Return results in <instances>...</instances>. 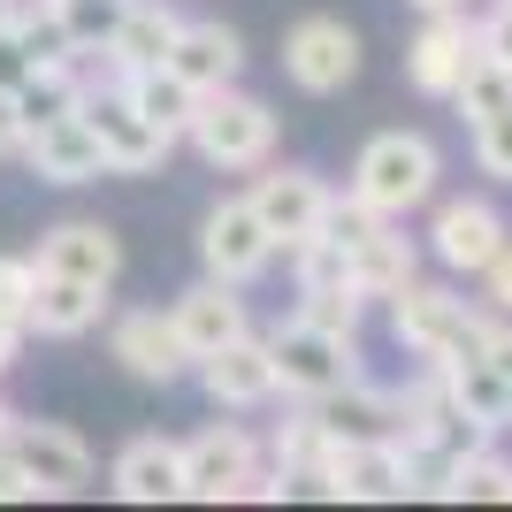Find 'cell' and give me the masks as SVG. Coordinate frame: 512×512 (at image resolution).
<instances>
[{"label":"cell","instance_id":"6da1fadb","mask_svg":"<svg viewBox=\"0 0 512 512\" xmlns=\"http://www.w3.org/2000/svg\"><path fill=\"white\" fill-rule=\"evenodd\" d=\"M436 176H444L436 138H421V130H383V138H367L360 161H352V199H360L367 214H383V222H406L413 207L436 199Z\"/></svg>","mask_w":512,"mask_h":512},{"label":"cell","instance_id":"7a4b0ae2","mask_svg":"<svg viewBox=\"0 0 512 512\" xmlns=\"http://www.w3.org/2000/svg\"><path fill=\"white\" fill-rule=\"evenodd\" d=\"M184 138H192L199 161H214V169H268V153H276V115H268V100L222 85V92H199Z\"/></svg>","mask_w":512,"mask_h":512},{"label":"cell","instance_id":"3957f363","mask_svg":"<svg viewBox=\"0 0 512 512\" xmlns=\"http://www.w3.org/2000/svg\"><path fill=\"white\" fill-rule=\"evenodd\" d=\"M482 314L490 306L482 299H459V291H444V283H406L398 299H390V329H398V344H406L413 360H451V352H467L474 337H482Z\"/></svg>","mask_w":512,"mask_h":512},{"label":"cell","instance_id":"277c9868","mask_svg":"<svg viewBox=\"0 0 512 512\" xmlns=\"http://www.w3.org/2000/svg\"><path fill=\"white\" fill-rule=\"evenodd\" d=\"M268 360H276V390L283 398H329L360 375V337H337V329H314V321H283L268 337Z\"/></svg>","mask_w":512,"mask_h":512},{"label":"cell","instance_id":"5b68a950","mask_svg":"<svg viewBox=\"0 0 512 512\" xmlns=\"http://www.w3.org/2000/svg\"><path fill=\"white\" fill-rule=\"evenodd\" d=\"M260 482V436L237 421H207L184 444V497L192 505H230V497H253Z\"/></svg>","mask_w":512,"mask_h":512},{"label":"cell","instance_id":"8992f818","mask_svg":"<svg viewBox=\"0 0 512 512\" xmlns=\"http://www.w3.org/2000/svg\"><path fill=\"white\" fill-rule=\"evenodd\" d=\"M283 77L299 92H314V100H329V92H344L352 77H360V31L344 16H306L283 31Z\"/></svg>","mask_w":512,"mask_h":512},{"label":"cell","instance_id":"52a82bcc","mask_svg":"<svg viewBox=\"0 0 512 512\" xmlns=\"http://www.w3.org/2000/svg\"><path fill=\"white\" fill-rule=\"evenodd\" d=\"M85 123H92V138H100V153H107V176H146V169H161L169 161V130H153L138 107H130V92L123 85H100V92H85Z\"/></svg>","mask_w":512,"mask_h":512},{"label":"cell","instance_id":"ba28073f","mask_svg":"<svg viewBox=\"0 0 512 512\" xmlns=\"http://www.w3.org/2000/svg\"><path fill=\"white\" fill-rule=\"evenodd\" d=\"M199 260H207L214 283H260L268 276V260H276V237H268V222L253 214V199H222V207L199 222Z\"/></svg>","mask_w":512,"mask_h":512},{"label":"cell","instance_id":"9c48e42d","mask_svg":"<svg viewBox=\"0 0 512 512\" xmlns=\"http://www.w3.org/2000/svg\"><path fill=\"white\" fill-rule=\"evenodd\" d=\"M474 54H482V23H467L459 8L428 16L421 31H413V46H406V77H413V92H428V100H451V85L467 77Z\"/></svg>","mask_w":512,"mask_h":512},{"label":"cell","instance_id":"30bf717a","mask_svg":"<svg viewBox=\"0 0 512 512\" xmlns=\"http://www.w3.org/2000/svg\"><path fill=\"white\" fill-rule=\"evenodd\" d=\"M253 214L268 222V237H276V253H291L299 237H314L321 230V214H329V184H321L314 169H268V176H253Z\"/></svg>","mask_w":512,"mask_h":512},{"label":"cell","instance_id":"8fae6325","mask_svg":"<svg viewBox=\"0 0 512 512\" xmlns=\"http://www.w3.org/2000/svg\"><path fill=\"white\" fill-rule=\"evenodd\" d=\"M505 237H512V230H505V214H497L490 199H444V207H436V222H428V253L444 260L451 276H482Z\"/></svg>","mask_w":512,"mask_h":512},{"label":"cell","instance_id":"7c38bea8","mask_svg":"<svg viewBox=\"0 0 512 512\" xmlns=\"http://www.w3.org/2000/svg\"><path fill=\"white\" fill-rule=\"evenodd\" d=\"M8 459L39 482V497H77L92 482V451L54 421H16L8 428Z\"/></svg>","mask_w":512,"mask_h":512},{"label":"cell","instance_id":"4fadbf2b","mask_svg":"<svg viewBox=\"0 0 512 512\" xmlns=\"http://www.w3.org/2000/svg\"><path fill=\"white\" fill-rule=\"evenodd\" d=\"M107 360H123V375H138V383H176L192 367V352L176 344V321L161 306H130L107 329Z\"/></svg>","mask_w":512,"mask_h":512},{"label":"cell","instance_id":"5bb4252c","mask_svg":"<svg viewBox=\"0 0 512 512\" xmlns=\"http://www.w3.org/2000/svg\"><path fill=\"white\" fill-rule=\"evenodd\" d=\"M199 390H207L222 413H253L276 398V360H268V337H230L222 352H207L199 360Z\"/></svg>","mask_w":512,"mask_h":512},{"label":"cell","instance_id":"9a60e30c","mask_svg":"<svg viewBox=\"0 0 512 512\" xmlns=\"http://www.w3.org/2000/svg\"><path fill=\"white\" fill-rule=\"evenodd\" d=\"M23 161H31V176H46V184H92V176H107V153H100V138H92L85 107L23 130Z\"/></svg>","mask_w":512,"mask_h":512},{"label":"cell","instance_id":"2e32d148","mask_svg":"<svg viewBox=\"0 0 512 512\" xmlns=\"http://www.w3.org/2000/svg\"><path fill=\"white\" fill-rule=\"evenodd\" d=\"M169 321H176V344L192 352V367L207 360V352H222L230 337H245L253 329V314H245V299H237V283H192L184 299L169 306Z\"/></svg>","mask_w":512,"mask_h":512},{"label":"cell","instance_id":"e0dca14e","mask_svg":"<svg viewBox=\"0 0 512 512\" xmlns=\"http://www.w3.org/2000/svg\"><path fill=\"white\" fill-rule=\"evenodd\" d=\"M176 8H161V0H123L115 8V23H107V39L100 54L115 62V77H138V69H161L169 62V46H176Z\"/></svg>","mask_w":512,"mask_h":512},{"label":"cell","instance_id":"ac0fdd59","mask_svg":"<svg viewBox=\"0 0 512 512\" xmlns=\"http://www.w3.org/2000/svg\"><path fill=\"white\" fill-rule=\"evenodd\" d=\"M39 268H46V276H77V283L115 291V276H123V245H115L107 222H54V230L39 237Z\"/></svg>","mask_w":512,"mask_h":512},{"label":"cell","instance_id":"d6986e66","mask_svg":"<svg viewBox=\"0 0 512 512\" xmlns=\"http://www.w3.org/2000/svg\"><path fill=\"white\" fill-rule=\"evenodd\" d=\"M107 482H115L123 505H176V497H184V444H169V436H138V444L115 451Z\"/></svg>","mask_w":512,"mask_h":512},{"label":"cell","instance_id":"ffe728a7","mask_svg":"<svg viewBox=\"0 0 512 512\" xmlns=\"http://www.w3.org/2000/svg\"><path fill=\"white\" fill-rule=\"evenodd\" d=\"M413 268H421V253H413V237L398 230V222H375L367 237L344 245V276H352L360 299H398L413 283Z\"/></svg>","mask_w":512,"mask_h":512},{"label":"cell","instance_id":"44dd1931","mask_svg":"<svg viewBox=\"0 0 512 512\" xmlns=\"http://www.w3.org/2000/svg\"><path fill=\"white\" fill-rule=\"evenodd\" d=\"M107 314V291L100 283H77V276H46L31 283V306H23V337H85L100 329Z\"/></svg>","mask_w":512,"mask_h":512},{"label":"cell","instance_id":"7402d4cb","mask_svg":"<svg viewBox=\"0 0 512 512\" xmlns=\"http://www.w3.org/2000/svg\"><path fill=\"white\" fill-rule=\"evenodd\" d=\"M161 69H176L192 92H222L245 69V39H237L230 23H176V46H169Z\"/></svg>","mask_w":512,"mask_h":512},{"label":"cell","instance_id":"603a6c76","mask_svg":"<svg viewBox=\"0 0 512 512\" xmlns=\"http://www.w3.org/2000/svg\"><path fill=\"white\" fill-rule=\"evenodd\" d=\"M436 375H444V390H451V398H459L482 428H490V436H497V428H512V375L482 352V337H474L467 352L436 360Z\"/></svg>","mask_w":512,"mask_h":512},{"label":"cell","instance_id":"cb8c5ba5","mask_svg":"<svg viewBox=\"0 0 512 512\" xmlns=\"http://www.w3.org/2000/svg\"><path fill=\"white\" fill-rule=\"evenodd\" d=\"M314 413H321V428L329 436H390L398 428V390H375V383H352L344 390H329V398H314Z\"/></svg>","mask_w":512,"mask_h":512},{"label":"cell","instance_id":"d4e9b609","mask_svg":"<svg viewBox=\"0 0 512 512\" xmlns=\"http://www.w3.org/2000/svg\"><path fill=\"white\" fill-rule=\"evenodd\" d=\"M123 92H130V107H138L153 130H169V138H184V130H192L199 92L184 85L176 69H138V77H123Z\"/></svg>","mask_w":512,"mask_h":512},{"label":"cell","instance_id":"484cf974","mask_svg":"<svg viewBox=\"0 0 512 512\" xmlns=\"http://www.w3.org/2000/svg\"><path fill=\"white\" fill-rule=\"evenodd\" d=\"M268 459H276V474L299 490V482H314L321 474V459H329V428H321V413L306 406V413H291V421L268 436Z\"/></svg>","mask_w":512,"mask_h":512},{"label":"cell","instance_id":"4316f807","mask_svg":"<svg viewBox=\"0 0 512 512\" xmlns=\"http://www.w3.org/2000/svg\"><path fill=\"white\" fill-rule=\"evenodd\" d=\"M451 505H512V459H497L490 444L467 451L451 467Z\"/></svg>","mask_w":512,"mask_h":512},{"label":"cell","instance_id":"83f0119b","mask_svg":"<svg viewBox=\"0 0 512 512\" xmlns=\"http://www.w3.org/2000/svg\"><path fill=\"white\" fill-rule=\"evenodd\" d=\"M451 100H459V115H467V123H482V115L512 107V69L497 62V54H474V62H467V77L451 85Z\"/></svg>","mask_w":512,"mask_h":512},{"label":"cell","instance_id":"f1b7e54d","mask_svg":"<svg viewBox=\"0 0 512 512\" xmlns=\"http://www.w3.org/2000/svg\"><path fill=\"white\" fill-rule=\"evenodd\" d=\"M360 291L352 283H329V291H299V321H314V329H337V337H360Z\"/></svg>","mask_w":512,"mask_h":512},{"label":"cell","instance_id":"f546056e","mask_svg":"<svg viewBox=\"0 0 512 512\" xmlns=\"http://www.w3.org/2000/svg\"><path fill=\"white\" fill-rule=\"evenodd\" d=\"M474 161H482V176L512 184V107H497V115L474 123Z\"/></svg>","mask_w":512,"mask_h":512},{"label":"cell","instance_id":"4dcf8cb0","mask_svg":"<svg viewBox=\"0 0 512 512\" xmlns=\"http://www.w3.org/2000/svg\"><path fill=\"white\" fill-rule=\"evenodd\" d=\"M31 283H39V260L0 253V314H8V321H23V306H31Z\"/></svg>","mask_w":512,"mask_h":512},{"label":"cell","instance_id":"1f68e13d","mask_svg":"<svg viewBox=\"0 0 512 512\" xmlns=\"http://www.w3.org/2000/svg\"><path fill=\"white\" fill-rule=\"evenodd\" d=\"M474 283H482V306H490V314H512V237L497 245V260H490Z\"/></svg>","mask_w":512,"mask_h":512},{"label":"cell","instance_id":"d6a6232c","mask_svg":"<svg viewBox=\"0 0 512 512\" xmlns=\"http://www.w3.org/2000/svg\"><path fill=\"white\" fill-rule=\"evenodd\" d=\"M31 69H39V62H31V46H23L16 31H0V92H16Z\"/></svg>","mask_w":512,"mask_h":512},{"label":"cell","instance_id":"836d02e7","mask_svg":"<svg viewBox=\"0 0 512 512\" xmlns=\"http://www.w3.org/2000/svg\"><path fill=\"white\" fill-rule=\"evenodd\" d=\"M482 54H497V62L512 69V0L490 8V23H482Z\"/></svg>","mask_w":512,"mask_h":512},{"label":"cell","instance_id":"e575fe53","mask_svg":"<svg viewBox=\"0 0 512 512\" xmlns=\"http://www.w3.org/2000/svg\"><path fill=\"white\" fill-rule=\"evenodd\" d=\"M0 505H39V482H31L8 451H0Z\"/></svg>","mask_w":512,"mask_h":512},{"label":"cell","instance_id":"d590c367","mask_svg":"<svg viewBox=\"0 0 512 512\" xmlns=\"http://www.w3.org/2000/svg\"><path fill=\"white\" fill-rule=\"evenodd\" d=\"M482 352L512 375V314H482Z\"/></svg>","mask_w":512,"mask_h":512},{"label":"cell","instance_id":"8d00e7d4","mask_svg":"<svg viewBox=\"0 0 512 512\" xmlns=\"http://www.w3.org/2000/svg\"><path fill=\"white\" fill-rule=\"evenodd\" d=\"M23 153V123H16V92H0V161Z\"/></svg>","mask_w":512,"mask_h":512},{"label":"cell","instance_id":"74e56055","mask_svg":"<svg viewBox=\"0 0 512 512\" xmlns=\"http://www.w3.org/2000/svg\"><path fill=\"white\" fill-rule=\"evenodd\" d=\"M16 344H23V321L0 314V375H8V360H16Z\"/></svg>","mask_w":512,"mask_h":512},{"label":"cell","instance_id":"f35d334b","mask_svg":"<svg viewBox=\"0 0 512 512\" xmlns=\"http://www.w3.org/2000/svg\"><path fill=\"white\" fill-rule=\"evenodd\" d=\"M413 8H421V16H444V8H467V0H413Z\"/></svg>","mask_w":512,"mask_h":512},{"label":"cell","instance_id":"ab89813d","mask_svg":"<svg viewBox=\"0 0 512 512\" xmlns=\"http://www.w3.org/2000/svg\"><path fill=\"white\" fill-rule=\"evenodd\" d=\"M8 428H16V413H8V406H0V451H8Z\"/></svg>","mask_w":512,"mask_h":512},{"label":"cell","instance_id":"60d3db41","mask_svg":"<svg viewBox=\"0 0 512 512\" xmlns=\"http://www.w3.org/2000/svg\"><path fill=\"white\" fill-rule=\"evenodd\" d=\"M0 31H8V8H0Z\"/></svg>","mask_w":512,"mask_h":512}]
</instances>
